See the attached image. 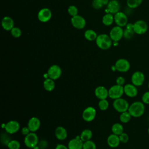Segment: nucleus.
Wrapping results in <instances>:
<instances>
[{"label": "nucleus", "instance_id": "c85d7f7f", "mask_svg": "<svg viewBox=\"0 0 149 149\" xmlns=\"http://www.w3.org/2000/svg\"><path fill=\"white\" fill-rule=\"evenodd\" d=\"M111 131L112 133L119 136L123 132V126L119 123H115L111 127Z\"/></svg>", "mask_w": 149, "mask_h": 149}, {"label": "nucleus", "instance_id": "a18cd8bd", "mask_svg": "<svg viewBox=\"0 0 149 149\" xmlns=\"http://www.w3.org/2000/svg\"><path fill=\"white\" fill-rule=\"evenodd\" d=\"M148 90H149V81H148Z\"/></svg>", "mask_w": 149, "mask_h": 149}, {"label": "nucleus", "instance_id": "ddd939ff", "mask_svg": "<svg viewBox=\"0 0 149 149\" xmlns=\"http://www.w3.org/2000/svg\"><path fill=\"white\" fill-rule=\"evenodd\" d=\"M96 109L93 107H88L84 109L82 113V118L86 122L93 121L96 116Z\"/></svg>", "mask_w": 149, "mask_h": 149}, {"label": "nucleus", "instance_id": "412c9836", "mask_svg": "<svg viewBox=\"0 0 149 149\" xmlns=\"http://www.w3.org/2000/svg\"><path fill=\"white\" fill-rule=\"evenodd\" d=\"M94 94L95 97L99 100L107 99L108 97V90L104 86H100L95 88Z\"/></svg>", "mask_w": 149, "mask_h": 149}, {"label": "nucleus", "instance_id": "dca6fc26", "mask_svg": "<svg viewBox=\"0 0 149 149\" xmlns=\"http://www.w3.org/2000/svg\"><path fill=\"white\" fill-rule=\"evenodd\" d=\"M120 9V3L118 0L109 1L106 9L107 13H110L113 15L118 13Z\"/></svg>", "mask_w": 149, "mask_h": 149}, {"label": "nucleus", "instance_id": "a19ab883", "mask_svg": "<svg viewBox=\"0 0 149 149\" xmlns=\"http://www.w3.org/2000/svg\"><path fill=\"white\" fill-rule=\"evenodd\" d=\"M125 83V79L123 76H118L116 79V84L123 86Z\"/></svg>", "mask_w": 149, "mask_h": 149}, {"label": "nucleus", "instance_id": "6e6552de", "mask_svg": "<svg viewBox=\"0 0 149 149\" xmlns=\"http://www.w3.org/2000/svg\"><path fill=\"white\" fill-rule=\"evenodd\" d=\"M116 70L120 72H126L130 68V63L128 60L125 58L118 59L114 65Z\"/></svg>", "mask_w": 149, "mask_h": 149}, {"label": "nucleus", "instance_id": "9b49d317", "mask_svg": "<svg viewBox=\"0 0 149 149\" xmlns=\"http://www.w3.org/2000/svg\"><path fill=\"white\" fill-rule=\"evenodd\" d=\"M70 22L74 28L79 30L84 29L86 25V19L84 17L79 15L72 17L70 19Z\"/></svg>", "mask_w": 149, "mask_h": 149}, {"label": "nucleus", "instance_id": "bb28decb", "mask_svg": "<svg viewBox=\"0 0 149 149\" xmlns=\"http://www.w3.org/2000/svg\"><path fill=\"white\" fill-rule=\"evenodd\" d=\"M109 0H93L92 6L95 10H100L104 6H107Z\"/></svg>", "mask_w": 149, "mask_h": 149}, {"label": "nucleus", "instance_id": "4c0bfd02", "mask_svg": "<svg viewBox=\"0 0 149 149\" xmlns=\"http://www.w3.org/2000/svg\"><path fill=\"white\" fill-rule=\"evenodd\" d=\"M8 133H2L1 134V143L3 145H6L7 146V144H8V143L11 140L9 137V136L8 135Z\"/></svg>", "mask_w": 149, "mask_h": 149}, {"label": "nucleus", "instance_id": "393cba45", "mask_svg": "<svg viewBox=\"0 0 149 149\" xmlns=\"http://www.w3.org/2000/svg\"><path fill=\"white\" fill-rule=\"evenodd\" d=\"M102 24L106 26H109L114 22V15L110 13H106L102 18Z\"/></svg>", "mask_w": 149, "mask_h": 149}, {"label": "nucleus", "instance_id": "473e14b6", "mask_svg": "<svg viewBox=\"0 0 149 149\" xmlns=\"http://www.w3.org/2000/svg\"><path fill=\"white\" fill-rule=\"evenodd\" d=\"M98 108L101 111H106L109 107V102L107 99L100 100L98 104Z\"/></svg>", "mask_w": 149, "mask_h": 149}, {"label": "nucleus", "instance_id": "f8f14e48", "mask_svg": "<svg viewBox=\"0 0 149 149\" xmlns=\"http://www.w3.org/2000/svg\"><path fill=\"white\" fill-rule=\"evenodd\" d=\"M145 81V76L141 71L134 72L131 76V81L133 84L136 87L141 86Z\"/></svg>", "mask_w": 149, "mask_h": 149}, {"label": "nucleus", "instance_id": "7c9ffc66", "mask_svg": "<svg viewBox=\"0 0 149 149\" xmlns=\"http://www.w3.org/2000/svg\"><path fill=\"white\" fill-rule=\"evenodd\" d=\"M143 0H126L127 6L130 9H135L139 7Z\"/></svg>", "mask_w": 149, "mask_h": 149}, {"label": "nucleus", "instance_id": "f704fd0d", "mask_svg": "<svg viewBox=\"0 0 149 149\" xmlns=\"http://www.w3.org/2000/svg\"><path fill=\"white\" fill-rule=\"evenodd\" d=\"M83 149H97L96 144L91 140L84 141L83 143Z\"/></svg>", "mask_w": 149, "mask_h": 149}, {"label": "nucleus", "instance_id": "c9c22d12", "mask_svg": "<svg viewBox=\"0 0 149 149\" xmlns=\"http://www.w3.org/2000/svg\"><path fill=\"white\" fill-rule=\"evenodd\" d=\"M68 13L72 17L79 15V10L74 5H70L68 8Z\"/></svg>", "mask_w": 149, "mask_h": 149}, {"label": "nucleus", "instance_id": "4468645a", "mask_svg": "<svg viewBox=\"0 0 149 149\" xmlns=\"http://www.w3.org/2000/svg\"><path fill=\"white\" fill-rule=\"evenodd\" d=\"M114 15V22L116 26L121 27H125L128 23V19L127 15L123 12H118Z\"/></svg>", "mask_w": 149, "mask_h": 149}, {"label": "nucleus", "instance_id": "a211bd4d", "mask_svg": "<svg viewBox=\"0 0 149 149\" xmlns=\"http://www.w3.org/2000/svg\"><path fill=\"white\" fill-rule=\"evenodd\" d=\"M84 142L80 139V136L72 139L68 144L69 149H83Z\"/></svg>", "mask_w": 149, "mask_h": 149}, {"label": "nucleus", "instance_id": "20e7f679", "mask_svg": "<svg viewBox=\"0 0 149 149\" xmlns=\"http://www.w3.org/2000/svg\"><path fill=\"white\" fill-rule=\"evenodd\" d=\"M38 137L35 132H30L27 135L25 136L24 139L25 146L30 148H34L38 146Z\"/></svg>", "mask_w": 149, "mask_h": 149}, {"label": "nucleus", "instance_id": "7ed1b4c3", "mask_svg": "<svg viewBox=\"0 0 149 149\" xmlns=\"http://www.w3.org/2000/svg\"><path fill=\"white\" fill-rule=\"evenodd\" d=\"M112 105L113 108L120 113L128 111L130 105L127 101L122 97L114 100Z\"/></svg>", "mask_w": 149, "mask_h": 149}, {"label": "nucleus", "instance_id": "1a4fd4ad", "mask_svg": "<svg viewBox=\"0 0 149 149\" xmlns=\"http://www.w3.org/2000/svg\"><path fill=\"white\" fill-rule=\"evenodd\" d=\"M52 16V11L48 8H43L41 9L37 13V18L38 20L42 23H46L49 21Z\"/></svg>", "mask_w": 149, "mask_h": 149}, {"label": "nucleus", "instance_id": "9d476101", "mask_svg": "<svg viewBox=\"0 0 149 149\" xmlns=\"http://www.w3.org/2000/svg\"><path fill=\"white\" fill-rule=\"evenodd\" d=\"M47 73L49 78L55 80L61 76L62 69L59 65H52L48 68Z\"/></svg>", "mask_w": 149, "mask_h": 149}, {"label": "nucleus", "instance_id": "2f4dec72", "mask_svg": "<svg viewBox=\"0 0 149 149\" xmlns=\"http://www.w3.org/2000/svg\"><path fill=\"white\" fill-rule=\"evenodd\" d=\"M6 146L9 149H20V143L18 140H11Z\"/></svg>", "mask_w": 149, "mask_h": 149}, {"label": "nucleus", "instance_id": "0eeeda50", "mask_svg": "<svg viewBox=\"0 0 149 149\" xmlns=\"http://www.w3.org/2000/svg\"><path fill=\"white\" fill-rule=\"evenodd\" d=\"M148 30V25L146 22L139 20L133 23V30L135 34L142 35L145 34Z\"/></svg>", "mask_w": 149, "mask_h": 149}, {"label": "nucleus", "instance_id": "4be33fe9", "mask_svg": "<svg viewBox=\"0 0 149 149\" xmlns=\"http://www.w3.org/2000/svg\"><path fill=\"white\" fill-rule=\"evenodd\" d=\"M107 144L111 148H116L120 144V141L119 136L112 133L107 137Z\"/></svg>", "mask_w": 149, "mask_h": 149}, {"label": "nucleus", "instance_id": "58836bf2", "mask_svg": "<svg viewBox=\"0 0 149 149\" xmlns=\"http://www.w3.org/2000/svg\"><path fill=\"white\" fill-rule=\"evenodd\" d=\"M120 143H126L129 140V136L126 133L123 132L119 136Z\"/></svg>", "mask_w": 149, "mask_h": 149}, {"label": "nucleus", "instance_id": "423d86ee", "mask_svg": "<svg viewBox=\"0 0 149 149\" xmlns=\"http://www.w3.org/2000/svg\"><path fill=\"white\" fill-rule=\"evenodd\" d=\"M123 31L122 27L116 26L111 29L109 36L113 42H118L123 37Z\"/></svg>", "mask_w": 149, "mask_h": 149}, {"label": "nucleus", "instance_id": "72a5a7b5", "mask_svg": "<svg viewBox=\"0 0 149 149\" xmlns=\"http://www.w3.org/2000/svg\"><path fill=\"white\" fill-rule=\"evenodd\" d=\"M10 34L14 38H19L22 36V30L21 29L18 27H14L10 31Z\"/></svg>", "mask_w": 149, "mask_h": 149}, {"label": "nucleus", "instance_id": "e433bc0d", "mask_svg": "<svg viewBox=\"0 0 149 149\" xmlns=\"http://www.w3.org/2000/svg\"><path fill=\"white\" fill-rule=\"evenodd\" d=\"M134 34L135 33L134 32V30H129V29L125 28V29L123 31V37L125 39L129 40L133 37V36H134Z\"/></svg>", "mask_w": 149, "mask_h": 149}, {"label": "nucleus", "instance_id": "ea45409f", "mask_svg": "<svg viewBox=\"0 0 149 149\" xmlns=\"http://www.w3.org/2000/svg\"><path fill=\"white\" fill-rule=\"evenodd\" d=\"M141 101L144 104H149V90L146 91L141 97Z\"/></svg>", "mask_w": 149, "mask_h": 149}, {"label": "nucleus", "instance_id": "f03ea898", "mask_svg": "<svg viewBox=\"0 0 149 149\" xmlns=\"http://www.w3.org/2000/svg\"><path fill=\"white\" fill-rule=\"evenodd\" d=\"M112 40L110 38L109 34H100L97 36L95 40L97 46L101 49L107 50L110 48L112 45Z\"/></svg>", "mask_w": 149, "mask_h": 149}, {"label": "nucleus", "instance_id": "aec40b11", "mask_svg": "<svg viewBox=\"0 0 149 149\" xmlns=\"http://www.w3.org/2000/svg\"><path fill=\"white\" fill-rule=\"evenodd\" d=\"M1 26L5 30L10 31L15 27L14 20L10 16H4L1 21Z\"/></svg>", "mask_w": 149, "mask_h": 149}, {"label": "nucleus", "instance_id": "39448f33", "mask_svg": "<svg viewBox=\"0 0 149 149\" xmlns=\"http://www.w3.org/2000/svg\"><path fill=\"white\" fill-rule=\"evenodd\" d=\"M124 94L123 86L118 84H115L108 89V97L113 100L122 97Z\"/></svg>", "mask_w": 149, "mask_h": 149}, {"label": "nucleus", "instance_id": "c03bdc74", "mask_svg": "<svg viewBox=\"0 0 149 149\" xmlns=\"http://www.w3.org/2000/svg\"><path fill=\"white\" fill-rule=\"evenodd\" d=\"M55 149H69V148L68 146H66L64 144H58L55 147Z\"/></svg>", "mask_w": 149, "mask_h": 149}, {"label": "nucleus", "instance_id": "79ce46f5", "mask_svg": "<svg viewBox=\"0 0 149 149\" xmlns=\"http://www.w3.org/2000/svg\"><path fill=\"white\" fill-rule=\"evenodd\" d=\"M37 146L40 149H45L47 147V141L44 140H41L39 141Z\"/></svg>", "mask_w": 149, "mask_h": 149}, {"label": "nucleus", "instance_id": "6ab92c4d", "mask_svg": "<svg viewBox=\"0 0 149 149\" xmlns=\"http://www.w3.org/2000/svg\"><path fill=\"white\" fill-rule=\"evenodd\" d=\"M41 125V122L39 118L37 117L31 118L27 123V127L30 129L31 132H36L37 131Z\"/></svg>", "mask_w": 149, "mask_h": 149}, {"label": "nucleus", "instance_id": "37998d69", "mask_svg": "<svg viewBox=\"0 0 149 149\" xmlns=\"http://www.w3.org/2000/svg\"><path fill=\"white\" fill-rule=\"evenodd\" d=\"M21 132H22V134L24 136H26L29 133H30L31 132L30 130V129H29V127L27 126V127H23L22 128V130H21Z\"/></svg>", "mask_w": 149, "mask_h": 149}, {"label": "nucleus", "instance_id": "b1692460", "mask_svg": "<svg viewBox=\"0 0 149 149\" xmlns=\"http://www.w3.org/2000/svg\"><path fill=\"white\" fill-rule=\"evenodd\" d=\"M43 87L47 91H52L55 87V83L54 80L51 78H46L43 82Z\"/></svg>", "mask_w": 149, "mask_h": 149}, {"label": "nucleus", "instance_id": "f3484780", "mask_svg": "<svg viewBox=\"0 0 149 149\" xmlns=\"http://www.w3.org/2000/svg\"><path fill=\"white\" fill-rule=\"evenodd\" d=\"M124 94L129 97L133 98L137 96L138 94V90L136 86L132 83L126 84L123 86Z\"/></svg>", "mask_w": 149, "mask_h": 149}, {"label": "nucleus", "instance_id": "cd10ccee", "mask_svg": "<svg viewBox=\"0 0 149 149\" xmlns=\"http://www.w3.org/2000/svg\"><path fill=\"white\" fill-rule=\"evenodd\" d=\"M92 136H93V132L91 130L88 129H86L83 130L80 135V139L82 140L83 142L91 140Z\"/></svg>", "mask_w": 149, "mask_h": 149}, {"label": "nucleus", "instance_id": "2eb2a0df", "mask_svg": "<svg viewBox=\"0 0 149 149\" xmlns=\"http://www.w3.org/2000/svg\"><path fill=\"white\" fill-rule=\"evenodd\" d=\"M5 130L9 134L17 133L20 129V124L17 120H12L5 123Z\"/></svg>", "mask_w": 149, "mask_h": 149}, {"label": "nucleus", "instance_id": "c756f323", "mask_svg": "<svg viewBox=\"0 0 149 149\" xmlns=\"http://www.w3.org/2000/svg\"><path fill=\"white\" fill-rule=\"evenodd\" d=\"M132 117V116L130 113L128 112V111H127L120 113V115L119 116V119L122 123H126L130 120Z\"/></svg>", "mask_w": 149, "mask_h": 149}, {"label": "nucleus", "instance_id": "f257e3e1", "mask_svg": "<svg viewBox=\"0 0 149 149\" xmlns=\"http://www.w3.org/2000/svg\"><path fill=\"white\" fill-rule=\"evenodd\" d=\"M128 112L132 117H140L145 112V104L142 101H134L129 105Z\"/></svg>", "mask_w": 149, "mask_h": 149}, {"label": "nucleus", "instance_id": "a878e982", "mask_svg": "<svg viewBox=\"0 0 149 149\" xmlns=\"http://www.w3.org/2000/svg\"><path fill=\"white\" fill-rule=\"evenodd\" d=\"M97 36L98 35H97V33L92 29H87L85 31V32L84 33V38L89 41H95V40L97 37Z\"/></svg>", "mask_w": 149, "mask_h": 149}, {"label": "nucleus", "instance_id": "49530a36", "mask_svg": "<svg viewBox=\"0 0 149 149\" xmlns=\"http://www.w3.org/2000/svg\"><path fill=\"white\" fill-rule=\"evenodd\" d=\"M148 134H149V127H148Z\"/></svg>", "mask_w": 149, "mask_h": 149}, {"label": "nucleus", "instance_id": "5701e85b", "mask_svg": "<svg viewBox=\"0 0 149 149\" xmlns=\"http://www.w3.org/2000/svg\"><path fill=\"white\" fill-rule=\"evenodd\" d=\"M55 135L59 140H64L67 138L68 133L66 129L62 126H58L55 130Z\"/></svg>", "mask_w": 149, "mask_h": 149}]
</instances>
